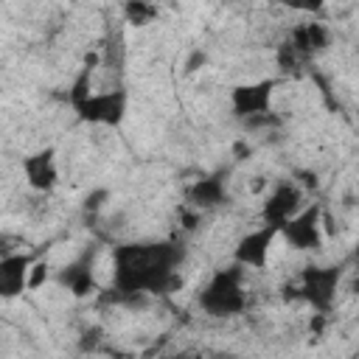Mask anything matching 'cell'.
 <instances>
[{"mask_svg":"<svg viewBox=\"0 0 359 359\" xmlns=\"http://www.w3.org/2000/svg\"><path fill=\"white\" fill-rule=\"evenodd\" d=\"M180 241H129L112 250V289L123 297L165 294L180 283Z\"/></svg>","mask_w":359,"mask_h":359,"instance_id":"cell-1","label":"cell"},{"mask_svg":"<svg viewBox=\"0 0 359 359\" xmlns=\"http://www.w3.org/2000/svg\"><path fill=\"white\" fill-rule=\"evenodd\" d=\"M90 67H81L79 76L73 79L67 90V101L76 112L79 121L93 123V126H118L126 115L129 107V93L126 90H104L93 93L90 90Z\"/></svg>","mask_w":359,"mask_h":359,"instance_id":"cell-2","label":"cell"},{"mask_svg":"<svg viewBox=\"0 0 359 359\" xmlns=\"http://www.w3.org/2000/svg\"><path fill=\"white\" fill-rule=\"evenodd\" d=\"M199 309L208 317H236L247 309V292H244V266L236 261L224 269H216L213 278L199 292Z\"/></svg>","mask_w":359,"mask_h":359,"instance_id":"cell-3","label":"cell"},{"mask_svg":"<svg viewBox=\"0 0 359 359\" xmlns=\"http://www.w3.org/2000/svg\"><path fill=\"white\" fill-rule=\"evenodd\" d=\"M342 280V266H303V272L280 286V297L289 300H303L309 303L317 314H328L337 297V286Z\"/></svg>","mask_w":359,"mask_h":359,"instance_id":"cell-4","label":"cell"},{"mask_svg":"<svg viewBox=\"0 0 359 359\" xmlns=\"http://www.w3.org/2000/svg\"><path fill=\"white\" fill-rule=\"evenodd\" d=\"M323 208L314 202V205H306L297 216H292L283 227H280V238L297 250V252H311V250H320L323 241H325V230H323Z\"/></svg>","mask_w":359,"mask_h":359,"instance_id":"cell-5","label":"cell"},{"mask_svg":"<svg viewBox=\"0 0 359 359\" xmlns=\"http://www.w3.org/2000/svg\"><path fill=\"white\" fill-rule=\"evenodd\" d=\"M280 84L278 76H269V79H258V81H250V84H236L230 90V107H233V115L241 118V121H250V118H258V115H266L272 112V95H275V87Z\"/></svg>","mask_w":359,"mask_h":359,"instance_id":"cell-6","label":"cell"},{"mask_svg":"<svg viewBox=\"0 0 359 359\" xmlns=\"http://www.w3.org/2000/svg\"><path fill=\"white\" fill-rule=\"evenodd\" d=\"M300 202H303V188L294 180L278 182L261 205V224H272L280 230L292 216H297L303 210Z\"/></svg>","mask_w":359,"mask_h":359,"instance_id":"cell-7","label":"cell"},{"mask_svg":"<svg viewBox=\"0 0 359 359\" xmlns=\"http://www.w3.org/2000/svg\"><path fill=\"white\" fill-rule=\"evenodd\" d=\"M280 236L278 227L272 224H261L258 230H250L244 233L238 241H236V250H233V261L238 266H250V269H264L266 261H269V250H272V241Z\"/></svg>","mask_w":359,"mask_h":359,"instance_id":"cell-8","label":"cell"},{"mask_svg":"<svg viewBox=\"0 0 359 359\" xmlns=\"http://www.w3.org/2000/svg\"><path fill=\"white\" fill-rule=\"evenodd\" d=\"M22 174H25V182L39 191V194H50L59 182V168H56V149L53 146H45L28 157H22Z\"/></svg>","mask_w":359,"mask_h":359,"instance_id":"cell-9","label":"cell"},{"mask_svg":"<svg viewBox=\"0 0 359 359\" xmlns=\"http://www.w3.org/2000/svg\"><path fill=\"white\" fill-rule=\"evenodd\" d=\"M93 261H95V247H87L73 264H67V266L59 272V283H62L73 297H87V294L95 292Z\"/></svg>","mask_w":359,"mask_h":359,"instance_id":"cell-10","label":"cell"},{"mask_svg":"<svg viewBox=\"0 0 359 359\" xmlns=\"http://www.w3.org/2000/svg\"><path fill=\"white\" fill-rule=\"evenodd\" d=\"M34 258L28 252H11L3 255L0 261V294L3 297H17L28 289V275H31Z\"/></svg>","mask_w":359,"mask_h":359,"instance_id":"cell-11","label":"cell"},{"mask_svg":"<svg viewBox=\"0 0 359 359\" xmlns=\"http://www.w3.org/2000/svg\"><path fill=\"white\" fill-rule=\"evenodd\" d=\"M328 28L323 22H300L292 28V34L286 36V42L303 56V59H311L314 53L325 50L328 48Z\"/></svg>","mask_w":359,"mask_h":359,"instance_id":"cell-12","label":"cell"},{"mask_svg":"<svg viewBox=\"0 0 359 359\" xmlns=\"http://www.w3.org/2000/svg\"><path fill=\"white\" fill-rule=\"evenodd\" d=\"M188 202H191L194 208H202V210H210V208H219L222 202H227L224 174L199 177V180L188 188Z\"/></svg>","mask_w":359,"mask_h":359,"instance_id":"cell-13","label":"cell"},{"mask_svg":"<svg viewBox=\"0 0 359 359\" xmlns=\"http://www.w3.org/2000/svg\"><path fill=\"white\" fill-rule=\"evenodd\" d=\"M123 17H126V22H129V25L143 28V25H149V22L157 17V6L135 0V3H126V6H123Z\"/></svg>","mask_w":359,"mask_h":359,"instance_id":"cell-14","label":"cell"},{"mask_svg":"<svg viewBox=\"0 0 359 359\" xmlns=\"http://www.w3.org/2000/svg\"><path fill=\"white\" fill-rule=\"evenodd\" d=\"M48 261L45 258H39V261H34V266H31V275H28V289H39L45 280H48Z\"/></svg>","mask_w":359,"mask_h":359,"instance_id":"cell-15","label":"cell"},{"mask_svg":"<svg viewBox=\"0 0 359 359\" xmlns=\"http://www.w3.org/2000/svg\"><path fill=\"white\" fill-rule=\"evenodd\" d=\"M177 359H194V356H177Z\"/></svg>","mask_w":359,"mask_h":359,"instance_id":"cell-16","label":"cell"},{"mask_svg":"<svg viewBox=\"0 0 359 359\" xmlns=\"http://www.w3.org/2000/svg\"><path fill=\"white\" fill-rule=\"evenodd\" d=\"M348 359H359V356H356V353H353V356H348Z\"/></svg>","mask_w":359,"mask_h":359,"instance_id":"cell-17","label":"cell"}]
</instances>
